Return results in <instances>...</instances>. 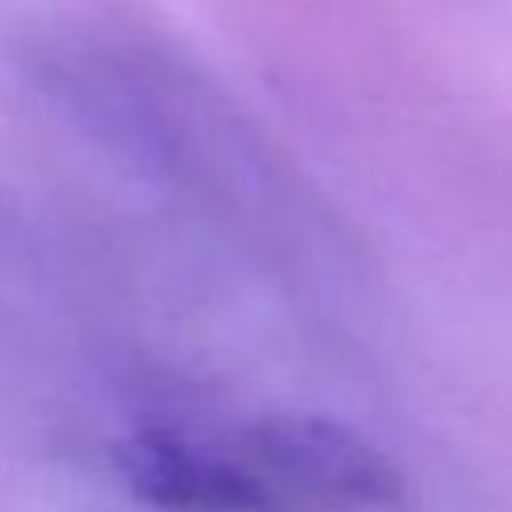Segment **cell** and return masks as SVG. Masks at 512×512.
<instances>
[{
  "label": "cell",
  "instance_id": "1",
  "mask_svg": "<svg viewBox=\"0 0 512 512\" xmlns=\"http://www.w3.org/2000/svg\"><path fill=\"white\" fill-rule=\"evenodd\" d=\"M236 452L284 496L304 492L340 508H392L404 496L400 468L360 432L324 416H268L240 432Z\"/></svg>",
  "mask_w": 512,
  "mask_h": 512
},
{
  "label": "cell",
  "instance_id": "2",
  "mask_svg": "<svg viewBox=\"0 0 512 512\" xmlns=\"http://www.w3.org/2000/svg\"><path fill=\"white\" fill-rule=\"evenodd\" d=\"M112 464L156 512H284V496L240 452L172 428H136L112 448Z\"/></svg>",
  "mask_w": 512,
  "mask_h": 512
}]
</instances>
